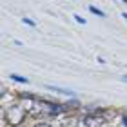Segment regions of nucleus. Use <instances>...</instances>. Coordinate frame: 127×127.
Wrapping results in <instances>:
<instances>
[{
	"label": "nucleus",
	"mask_w": 127,
	"mask_h": 127,
	"mask_svg": "<svg viewBox=\"0 0 127 127\" xmlns=\"http://www.w3.org/2000/svg\"><path fill=\"white\" fill-rule=\"evenodd\" d=\"M26 114H27V111H26L24 105H20V103H13L9 109H5L4 116H5V120H7L11 125H20L26 120Z\"/></svg>",
	"instance_id": "nucleus-1"
},
{
	"label": "nucleus",
	"mask_w": 127,
	"mask_h": 127,
	"mask_svg": "<svg viewBox=\"0 0 127 127\" xmlns=\"http://www.w3.org/2000/svg\"><path fill=\"white\" fill-rule=\"evenodd\" d=\"M103 122H105V118H102V116H93V114L84 116L82 120H80V124H82L84 127H102Z\"/></svg>",
	"instance_id": "nucleus-2"
},
{
	"label": "nucleus",
	"mask_w": 127,
	"mask_h": 127,
	"mask_svg": "<svg viewBox=\"0 0 127 127\" xmlns=\"http://www.w3.org/2000/svg\"><path fill=\"white\" fill-rule=\"evenodd\" d=\"M45 89H49V91H55V93H60V95H67V96H73V91H67V89H60V87H51V85H47Z\"/></svg>",
	"instance_id": "nucleus-3"
},
{
	"label": "nucleus",
	"mask_w": 127,
	"mask_h": 127,
	"mask_svg": "<svg viewBox=\"0 0 127 127\" xmlns=\"http://www.w3.org/2000/svg\"><path fill=\"white\" fill-rule=\"evenodd\" d=\"M9 76H11V80H15V82H18V84H27V82H29L27 78L18 76V74H9Z\"/></svg>",
	"instance_id": "nucleus-4"
},
{
	"label": "nucleus",
	"mask_w": 127,
	"mask_h": 127,
	"mask_svg": "<svg viewBox=\"0 0 127 127\" xmlns=\"http://www.w3.org/2000/svg\"><path fill=\"white\" fill-rule=\"evenodd\" d=\"M89 11L93 15H96V16H105V13H103L102 9H98V7H95V5H89Z\"/></svg>",
	"instance_id": "nucleus-5"
},
{
	"label": "nucleus",
	"mask_w": 127,
	"mask_h": 127,
	"mask_svg": "<svg viewBox=\"0 0 127 127\" xmlns=\"http://www.w3.org/2000/svg\"><path fill=\"white\" fill-rule=\"evenodd\" d=\"M22 22H24V24H27V26H31V27H34V26H36V24H34V22H33L31 18H26V16L22 18Z\"/></svg>",
	"instance_id": "nucleus-6"
},
{
	"label": "nucleus",
	"mask_w": 127,
	"mask_h": 127,
	"mask_svg": "<svg viewBox=\"0 0 127 127\" xmlns=\"http://www.w3.org/2000/svg\"><path fill=\"white\" fill-rule=\"evenodd\" d=\"M74 20H76L78 24H85V20L82 18V16H78V15H74Z\"/></svg>",
	"instance_id": "nucleus-7"
},
{
	"label": "nucleus",
	"mask_w": 127,
	"mask_h": 127,
	"mask_svg": "<svg viewBox=\"0 0 127 127\" xmlns=\"http://www.w3.org/2000/svg\"><path fill=\"white\" fill-rule=\"evenodd\" d=\"M122 124L127 127V114H124V116H122Z\"/></svg>",
	"instance_id": "nucleus-8"
},
{
	"label": "nucleus",
	"mask_w": 127,
	"mask_h": 127,
	"mask_svg": "<svg viewBox=\"0 0 127 127\" xmlns=\"http://www.w3.org/2000/svg\"><path fill=\"white\" fill-rule=\"evenodd\" d=\"M36 127H51V125H49V124H38Z\"/></svg>",
	"instance_id": "nucleus-9"
},
{
	"label": "nucleus",
	"mask_w": 127,
	"mask_h": 127,
	"mask_svg": "<svg viewBox=\"0 0 127 127\" xmlns=\"http://www.w3.org/2000/svg\"><path fill=\"white\" fill-rule=\"evenodd\" d=\"M122 80H124V82H127V74H124V76H122Z\"/></svg>",
	"instance_id": "nucleus-10"
},
{
	"label": "nucleus",
	"mask_w": 127,
	"mask_h": 127,
	"mask_svg": "<svg viewBox=\"0 0 127 127\" xmlns=\"http://www.w3.org/2000/svg\"><path fill=\"white\" fill-rule=\"evenodd\" d=\"M122 16H124V18H125V22H127V13H122Z\"/></svg>",
	"instance_id": "nucleus-11"
},
{
	"label": "nucleus",
	"mask_w": 127,
	"mask_h": 127,
	"mask_svg": "<svg viewBox=\"0 0 127 127\" xmlns=\"http://www.w3.org/2000/svg\"><path fill=\"white\" fill-rule=\"evenodd\" d=\"M124 2H125V4H127V0H124Z\"/></svg>",
	"instance_id": "nucleus-12"
}]
</instances>
